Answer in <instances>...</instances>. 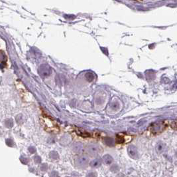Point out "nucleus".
<instances>
[{
  "label": "nucleus",
  "instance_id": "1",
  "mask_svg": "<svg viewBox=\"0 0 177 177\" xmlns=\"http://www.w3.org/2000/svg\"><path fill=\"white\" fill-rule=\"evenodd\" d=\"M89 163V158L87 156L80 155L75 158V164L78 168H86Z\"/></svg>",
  "mask_w": 177,
  "mask_h": 177
},
{
  "label": "nucleus",
  "instance_id": "2",
  "mask_svg": "<svg viewBox=\"0 0 177 177\" xmlns=\"http://www.w3.org/2000/svg\"><path fill=\"white\" fill-rule=\"evenodd\" d=\"M86 151L87 153L90 155H97L99 153H100L101 149L99 145L95 144H91L88 145Z\"/></svg>",
  "mask_w": 177,
  "mask_h": 177
},
{
  "label": "nucleus",
  "instance_id": "3",
  "mask_svg": "<svg viewBox=\"0 0 177 177\" xmlns=\"http://www.w3.org/2000/svg\"><path fill=\"white\" fill-rule=\"evenodd\" d=\"M165 128V125H163L162 123H157V124H153V125L150 127V129L152 133L157 134L163 131Z\"/></svg>",
  "mask_w": 177,
  "mask_h": 177
},
{
  "label": "nucleus",
  "instance_id": "4",
  "mask_svg": "<svg viewBox=\"0 0 177 177\" xmlns=\"http://www.w3.org/2000/svg\"><path fill=\"white\" fill-rule=\"evenodd\" d=\"M51 69L47 65H42L39 68V73L42 77H46L51 74Z\"/></svg>",
  "mask_w": 177,
  "mask_h": 177
},
{
  "label": "nucleus",
  "instance_id": "5",
  "mask_svg": "<svg viewBox=\"0 0 177 177\" xmlns=\"http://www.w3.org/2000/svg\"><path fill=\"white\" fill-rule=\"evenodd\" d=\"M72 149H73L74 153H78V154H80V153H83L84 151V145L82 143H76L73 144Z\"/></svg>",
  "mask_w": 177,
  "mask_h": 177
},
{
  "label": "nucleus",
  "instance_id": "6",
  "mask_svg": "<svg viewBox=\"0 0 177 177\" xmlns=\"http://www.w3.org/2000/svg\"><path fill=\"white\" fill-rule=\"evenodd\" d=\"M128 154L129 157L132 158H137V148L133 146V145H131L128 147Z\"/></svg>",
  "mask_w": 177,
  "mask_h": 177
},
{
  "label": "nucleus",
  "instance_id": "7",
  "mask_svg": "<svg viewBox=\"0 0 177 177\" xmlns=\"http://www.w3.org/2000/svg\"><path fill=\"white\" fill-rule=\"evenodd\" d=\"M101 165H102V161L100 158L95 159V160L92 161L90 163L91 166L93 168H98L99 167V166H100Z\"/></svg>",
  "mask_w": 177,
  "mask_h": 177
},
{
  "label": "nucleus",
  "instance_id": "8",
  "mask_svg": "<svg viewBox=\"0 0 177 177\" xmlns=\"http://www.w3.org/2000/svg\"><path fill=\"white\" fill-rule=\"evenodd\" d=\"M103 161L104 162V163L106 165H110L112 164L113 161H114V159L111 157L110 155L106 154L103 157Z\"/></svg>",
  "mask_w": 177,
  "mask_h": 177
},
{
  "label": "nucleus",
  "instance_id": "9",
  "mask_svg": "<svg viewBox=\"0 0 177 177\" xmlns=\"http://www.w3.org/2000/svg\"><path fill=\"white\" fill-rule=\"evenodd\" d=\"M165 145L163 143L159 142L157 144L156 150L158 153H162V152L165 150Z\"/></svg>",
  "mask_w": 177,
  "mask_h": 177
},
{
  "label": "nucleus",
  "instance_id": "10",
  "mask_svg": "<svg viewBox=\"0 0 177 177\" xmlns=\"http://www.w3.org/2000/svg\"><path fill=\"white\" fill-rule=\"evenodd\" d=\"M116 141H117V143H123L125 141L124 135H120V134H118V135L117 136Z\"/></svg>",
  "mask_w": 177,
  "mask_h": 177
},
{
  "label": "nucleus",
  "instance_id": "11",
  "mask_svg": "<svg viewBox=\"0 0 177 177\" xmlns=\"http://www.w3.org/2000/svg\"><path fill=\"white\" fill-rule=\"evenodd\" d=\"M104 141L105 143L109 147H112L114 145V140L112 138H106Z\"/></svg>",
  "mask_w": 177,
  "mask_h": 177
},
{
  "label": "nucleus",
  "instance_id": "12",
  "mask_svg": "<svg viewBox=\"0 0 177 177\" xmlns=\"http://www.w3.org/2000/svg\"><path fill=\"white\" fill-rule=\"evenodd\" d=\"M110 107H111L112 110L115 111V110H118V109H119V105L118 102H112L111 103Z\"/></svg>",
  "mask_w": 177,
  "mask_h": 177
},
{
  "label": "nucleus",
  "instance_id": "13",
  "mask_svg": "<svg viewBox=\"0 0 177 177\" xmlns=\"http://www.w3.org/2000/svg\"><path fill=\"white\" fill-rule=\"evenodd\" d=\"M88 78H91V79L93 80V79H94V75L92 73H88L86 74V79H88Z\"/></svg>",
  "mask_w": 177,
  "mask_h": 177
},
{
  "label": "nucleus",
  "instance_id": "14",
  "mask_svg": "<svg viewBox=\"0 0 177 177\" xmlns=\"http://www.w3.org/2000/svg\"><path fill=\"white\" fill-rule=\"evenodd\" d=\"M171 127L174 129H177V121H175V122L173 123L171 125Z\"/></svg>",
  "mask_w": 177,
  "mask_h": 177
}]
</instances>
